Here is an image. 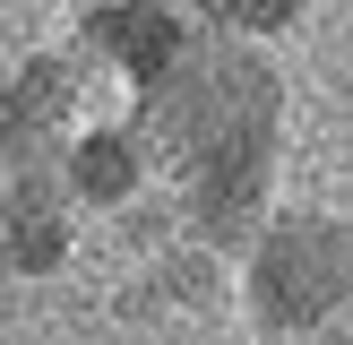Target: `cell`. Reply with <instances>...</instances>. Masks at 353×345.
Here are the masks:
<instances>
[{
    "instance_id": "obj_4",
    "label": "cell",
    "mask_w": 353,
    "mask_h": 345,
    "mask_svg": "<svg viewBox=\"0 0 353 345\" xmlns=\"http://www.w3.org/2000/svg\"><path fill=\"white\" fill-rule=\"evenodd\" d=\"M69 34H78V52H69V61H78L86 78H112L121 95L155 86L190 43H199V34L181 26V9H172V0H86Z\"/></svg>"
},
{
    "instance_id": "obj_6",
    "label": "cell",
    "mask_w": 353,
    "mask_h": 345,
    "mask_svg": "<svg viewBox=\"0 0 353 345\" xmlns=\"http://www.w3.org/2000/svg\"><path fill=\"white\" fill-rule=\"evenodd\" d=\"M181 9V26L199 34V43H224V52H276L285 34L310 26V9L319 0H172Z\"/></svg>"
},
{
    "instance_id": "obj_2",
    "label": "cell",
    "mask_w": 353,
    "mask_h": 345,
    "mask_svg": "<svg viewBox=\"0 0 353 345\" xmlns=\"http://www.w3.org/2000/svg\"><path fill=\"white\" fill-rule=\"evenodd\" d=\"M233 302L259 337L302 345L353 310V216L276 199L233 250Z\"/></svg>"
},
{
    "instance_id": "obj_5",
    "label": "cell",
    "mask_w": 353,
    "mask_h": 345,
    "mask_svg": "<svg viewBox=\"0 0 353 345\" xmlns=\"http://www.w3.org/2000/svg\"><path fill=\"white\" fill-rule=\"evenodd\" d=\"M78 250V207L52 172H0V276H61Z\"/></svg>"
},
{
    "instance_id": "obj_1",
    "label": "cell",
    "mask_w": 353,
    "mask_h": 345,
    "mask_svg": "<svg viewBox=\"0 0 353 345\" xmlns=\"http://www.w3.org/2000/svg\"><path fill=\"white\" fill-rule=\"evenodd\" d=\"M138 155L164 190L190 250H241L250 224L276 207V155H285V69L268 52L190 43L155 86L130 95Z\"/></svg>"
},
{
    "instance_id": "obj_7",
    "label": "cell",
    "mask_w": 353,
    "mask_h": 345,
    "mask_svg": "<svg viewBox=\"0 0 353 345\" xmlns=\"http://www.w3.org/2000/svg\"><path fill=\"white\" fill-rule=\"evenodd\" d=\"M302 345H353V310H345V319H327L319 337H302Z\"/></svg>"
},
{
    "instance_id": "obj_3",
    "label": "cell",
    "mask_w": 353,
    "mask_h": 345,
    "mask_svg": "<svg viewBox=\"0 0 353 345\" xmlns=\"http://www.w3.org/2000/svg\"><path fill=\"white\" fill-rule=\"evenodd\" d=\"M86 69L69 52H34L0 78V172H52L61 147L86 130Z\"/></svg>"
}]
</instances>
